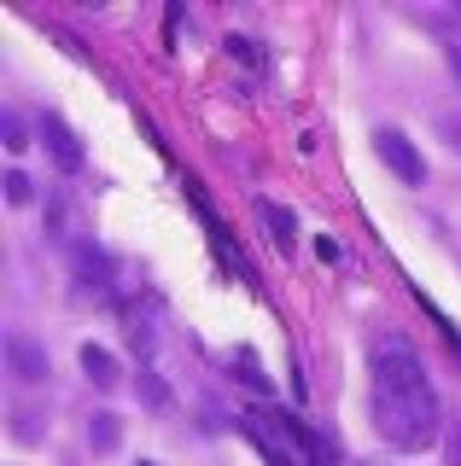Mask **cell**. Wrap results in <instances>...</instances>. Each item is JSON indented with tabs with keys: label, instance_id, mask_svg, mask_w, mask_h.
<instances>
[{
	"label": "cell",
	"instance_id": "1",
	"mask_svg": "<svg viewBox=\"0 0 461 466\" xmlns=\"http://www.w3.org/2000/svg\"><path fill=\"white\" fill-rule=\"evenodd\" d=\"M374 390H368V414H374V431L385 437L403 455H421V449L438 443V390L426 379V361L409 350L403 332H380L374 339Z\"/></svg>",
	"mask_w": 461,
	"mask_h": 466
},
{
	"label": "cell",
	"instance_id": "2",
	"mask_svg": "<svg viewBox=\"0 0 461 466\" xmlns=\"http://www.w3.org/2000/svg\"><path fill=\"white\" fill-rule=\"evenodd\" d=\"M374 152L385 157V169H392L397 181H409V187L426 181V164H421V152L409 146V135H403V128H374Z\"/></svg>",
	"mask_w": 461,
	"mask_h": 466
},
{
	"label": "cell",
	"instance_id": "3",
	"mask_svg": "<svg viewBox=\"0 0 461 466\" xmlns=\"http://www.w3.org/2000/svg\"><path fill=\"white\" fill-rule=\"evenodd\" d=\"M6 368H12V379H24V385H47L53 379L47 350H41L30 332H6Z\"/></svg>",
	"mask_w": 461,
	"mask_h": 466
},
{
	"label": "cell",
	"instance_id": "4",
	"mask_svg": "<svg viewBox=\"0 0 461 466\" xmlns=\"http://www.w3.org/2000/svg\"><path fill=\"white\" fill-rule=\"evenodd\" d=\"M41 146L53 152V164H59V169H70V175L82 169V140L70 135V123H65V116H53V111L41 116Z\"/></svg>",
	"mask_w": 461,
	"mask_h": 466
},
{
	"label": "cell",
	"instance_id": "5",
	"mask_svg": "<svg viewBox=\"0 0 461 466\" xmlns=\"http://www.w3.org/2000/svg\"><path fill=\"white\" fill-rule=\"evenodd\" d=\"M70 268H77V286L82 291H111V257L99 251V245L82 239L77 251H70Z\"/></svg>",
	"mask_w": 461,
	"mask_h": 466
},
{
	"label": "cell",
	"instance_id": "6",
	"mask_svg": "<svg viewBox=\"0 0 461 466\" xmlns=\"http://www.w3.org/2000/svg\"><path fill=\"white\" fill-rule=\"evenodd\" d=\"M257 216H263V228H269V245H275V251H292V245H298V216L286 210V204L263 198V204H257Z\"/></svg>",
	"mask_w": 461,
	"mask_h": 466
},
{
	"label": "cell",
	"instance_id": "7",
	"mask_svg": "<svg viewBox=\"0 0 461 466\" xmlns=\"http://www.w3.org/2000/svg\"><path fill=\"white\" fill-rule=\"evenodd\" d=\"M82 373H88V379H94L99 390L123 385V368H118V356H111L106 344H82Z\"/></svg>",
	"mask_w": 461,
	"mask_h": 466
},
{
	"label": "cell",
	"instance_id": "8",
	"mask_svg": "<svg viewBox=\"0 0 461 466\" xmlns=\"http://www.w3.org/2000/svg\"><path fill=\"white\" fill-rule=\"evenodd\" d=\"M118 437H123L118 414H94V420H88V443H94V455H111V449H118Z\"/></svg>",
	"mask_w": 461,
	"mask_h": 466
},
{
	"label": "cell",
	"instance_id": "9",
	"mask_svg": "<svg viewBox=\"0 0 461 466\" xmlns=\"http://www.w3.org/2000/svg\"><path fill=\"white\" fill-rule=\"evenodd\" d=\"M135 390H140V402H147V408H169V385H164V379H158L152 368H140Z\"/></svg>",
	"mask_w": 461,
	"mask_h": 466
},
{
	"label": "cell",
	"instance_id": "10",
	"mask_svg": "<svg viewBox=\"0 0 461 466\" xmlns=\"http://www.w3.org/2000/svg\"><path fill=\"white\" fill-rule=\"evenodd\" d=\"M30 198H36L30 175H24V169H6V204H12V210H24V204H30Z\"/></svg>",
	"mask_w": 461,
	"mask_h": 466
},
{
	"label": "cell",
	"instance_id": "11",
	"mask_svg": "<svg viewBox=\"0 0 461 466\" xmlns=\"http://www.w3.org/2000/svg\"><path fill=\"white\" fill-rule=\"evenodd\" d=\"M222 47L234 53V58H240V65H246V70H263V47H257V41H246V35H228Z\"/></svg>",
	"mask_w": 461,
	"mask_h": 466
},
{
	"label": "cell",
	"instance_id": "12",
	"mask_svg": "<svg viewBox=\"0 0 461 466\" xmlns=\"http://www.w3.org/2000/svg\"><path fill=\"white\" fill-rule=\"evenodd\" d=\"M0 135H6V152H12V157H24V152H30V135H24V123H18L12 111L0 116Z\"/></svg>",
	"mask_w": 461,
	"mask_h": 466
},
{
	"label": "cell",
	"instance_id": "13",
	"mask_svg": "<svg viewBox=\"0 0 461 466\" xmlns=\"http://www.w3.org/2000/svg\"><path fill=\"white\" fill-rule=\"evenodd\" d=\"M246 437H251L257 449H263V461H269V466H298V455H292V449H275V443H269V437L257 431V426H246Z\"/></svg>",
	"mask_w": 461,
	"mask_h": 466
},
{
	"label": "cell",
	"instance_id": "14",
	"mask_svg": "<svg viewBox=\"0 0 461 466\" xmlns=\"http://www.w3.org/2000/svg\"><path fill=\"white\" fill-rule=\"evenodd\" d=\"M438 128H444V140H450V152H461V111H450Z\"/></svg>",
	"mask_w": 461,
	"mask_h": 466
},
{
	"label": "cell",
	"instance_id": "15",
	"mask_svg": "<svg viewBox=\"0 0 461 466\" xmlns=\"http://www.w3.org/2000/svg\"><path fill=\"white\" fill-rule=\"evenodd\" d=\"M315 257H322V262H339V239H327V233H322V239H315Z\"/></svg>",
	"mask_w": 461,
	"mask_h": 466
},
{
	"label": "cell",
	"instance_id": "16",
	"mask_svg": "<svg viewBox=\"0 0 461 466\" xmlns=\"http://www.w3.org/2000/svg\"><path fill=\"white\" fill-rule=\"evenodd\" d=\"M450 70H456V82H461V47H450Z\"/></svg>",
	"mask_w": 461,
	"mask_h": 466
},
{
	"label": "cell",
	"instance_id": "17",
	"mask_svg": "<svg viewBox=\"0 0 461 466\" xmlns=\"http://www.w3.org/2000/svg\"><path fill=\"white\" fill-rule=\"evenodd\" d=\"M140 466H152V461H140Z\"/></svg>",
	"mask_w": 461,
	"mask_h": 466
}]
</instances>
